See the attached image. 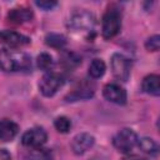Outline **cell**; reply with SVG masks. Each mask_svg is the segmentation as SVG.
<instances>
[{"label":"cell","mask_w":160,"mask_h":160,"mask_svg":"<svg viewBox=\"0 0 160 160\" xmlns=\"http://www.w3.org/2000/svg\"><path fill=\"white\" fill-rule=\"evenodd\" d=\"M31 58L24 51L15 49L0 50V69L5 72H29L31 70Z\"/></svg>","instance_id":"1"},{"label":"cell","mask_w":160,"mask_h":160,"mask_svg":"<svg viewBox=\"0 0 160 160\" xmlns=\"http://www.w3.org/2000/svg\"><path fill=\"white\" fill-rule=\"evenodd\" d=\"M54 126L55 129L61 132V134H66L69 132L70 128H71V121L69 118L66 116H58L55 120H54Z\"/></svg>","instance_id":"20"},{"label":"cell","mask_w":160,"mask_h":160,"mask_svg":"<svg viewBox=\"0 0 160 160\" xmlns=\"http://www.w3.org/2000/svg\"><path fill=\"white\" fill-rule=\"evenodd\" d=\"M62 84H64V79L61 75H59L58 72L48 71L41 76L39 81V90L44 96L51 98L58 92V90L62 86Z\"/></svg>","instance_id":"5"},{"label":"cell","mask_w":160,"mask_h":160,"mask_svg":"<svg viewBox=\"0 0 160 160\" xmlns=\"http://www.w3.org/2000/svg\"><path fill=\"white\" fill-rule=\"evenodd\" d=\"M138 146L140 148V150L148 155H156L159 146L156 144L155 140H152L151 138H141L138 140Z\"/></svg>","instance_id":"16"},{"label":"cell","mask_w":160,"mask_h":160,"mask_svg":"<svg viewBox=\"0 0 160 160\" xmlns=\"http://www.w3.org/2000/svg\"><path fill=\"white\" fill-rule=\"evenodd\" d=\"M141 89H142L144 92H146L149 95L159 96L160 95V76L156 75V74L146 75L142 79Z\"/></svg>","instance_id":"14"},{"label":"cell","mask_w":160,"mask_h":160,"mask_svg":"<svg viewBox=\"0 0 160 160\" xmlns=\"http://www.w3.org/2000/svg\"><path fill=\"white\" fill-rule=\"evenodd\" d=\"M45 44L54 49H62L66 45V38L62 34L50 32L45 36Z\"/></svg>","instance_id":"17"},{"label":"cell","mask_w":160,"mask_h":160,"mask_svg":"<svg viewBox=\"0 0 160 160\" xmlns=\"http://www.w3.org/2000/svg\"><path fill=\"white\" fill-rule=\"evenodd\" d=\"M36 65L40 70L44 71H50L54 66V59L49 52H41L38 55L36 59Z\"/></svg>","instance_id":"19"},{"label":"cell","mask_w":160,"mask_h":160,"mask_svg":"<svg viewBox=\"0 0 160 160\" xmlns=\"http://www.w3.org/2000/svg\"><path fill=\"white\" fill-rule=\"evenodd\" d=\"M48 140V134L42 128H31L26 130L21 136V144L26 148H41Z\"/></svg>","instance_id":"8"},{"label":"cell","mask_w":160,"mask_h":160,"mask_svg":"<svg viewBox=\"0 0 160 160\" xmlns=\"http://www.w3.org/2000/svg\"><path fill=\"white\" fill-rule=\"evenodd\" d=\"M110 65H111V71H112V75L115 76V79H118L120 81H128V79L130 76L131 64L126 56H124L122 54H119V52L112 54Z\"/></svg>","instance_id":"6"},{"label":"cell","mask_w":160,"mask_h":160,"mask_svg":"<svg viewBox=\"0 0 160 160\" xmlns=\"http://www.w3.org/2000/svg\"><path fill=\"white\" fill-rule=\"evenodd\" d=\"M145 48L148 51H158L160 48V36L152 35L145 41Z\"/></svg>","instance_id":"22"},{"label":"cell","mask_w":160,"mask_h":160,"mask_svg":"<svg viewBox=\"0 0 160 160\" xmlns=\"http://www.w3.org/2000/svg\"><path fill=\"white\" fill-rule=\"evenodd\" d=\"M0 42L10 48H20L30 44V38L20 34L14 30H1L0 31Z\"/></svg>","instance_id":"11"},{"label":"cell","mask_w":160,"mask_h":160,"mask_svg":"<svg viewBox=\"0 0 160 160\" xmlns=\"http://www.w3.org/2000/svg\"><path fill=\"white\" fill-rule=\"evenodd\" d=\"M32 18H34V12L28 6H18V8H14L6 15L8 21L11 22V24H16V25H20V24L31 21Z\"/></svg>","instance_id":"12"},{"label":"cell","mask_w":160,"mask_h":160,"mask_svg":"<svg viewBox=\"0 0 160 160\" xmlns=\"http://www.w3.org/2000/svg\"><path fill=\"white\" fill-rule=\"evenodd\" d=\"M102 95L108 101L118 104V105H124L126 102V99H128L126 90L121 85L115 84V82L106 84L102 88Z\"/></svg>","instance_id":"9"},{"label":"cell","mask_w":160,"mask_h":160,"mask_svg":"<svg viewBox=\"0 0 160 160\" xmlns=\"http://www.w3.org/2000/svg\"><path fill=\"white\" fill-rule=\"evenodd\" d=\"M0 160H11V155L9 154L8 150L0 149Z\"/></svg>","instance_id":"24"},{"label":"cell","mask_w":160,"mask_h":160,"mask_svg":"<svg viewBox=\"0 0 160 160\" xmlns=\"http://www.w3.org/2000/svg\"><path fill=\"white\" fill-rule=\"evenodd\" d=\"M95 144V138L89 132H80L75 135L71 140V150L75 155H82L90 150Z\"/></svg>","instance_id":"10"},{"label":"cell","mask_w":160,"mask_h":160,"mask_svg":"<svg viewBox=\"0 0 160 160\" xmlns=\"http://www.w3.org/2000/svg\"><path fill=\"white\" fill-rule=\"evenodd\" d=\"M95 84L91 80H81L79 81L74 89L65 96L66 101H78V100H86L94 96L95 94Z\"/></svg>","instance_id":"7"},{"label":"cell","mask_w":160,"mask_h":160,"mask_svg":"<svg viewBox=\"0 0 160 160\" xmlns=\"http://www.w3.org/2000/svg\"><path fill=\"white\" fill-rule=\"evenodd\" d=\"M95 25L94 14L86 10H79L74 12L68 20V28L74 31H89Z\"/></svg>","instance_id":"4"},{"label":"cell","mask_w":160,"mask_h":160,"mask_svg":"<svg viewBox=\"0 0 160 160\" xmlns=\"http://www.w3.org/2000/svg\"><path fill=\"white\" fill-rule=\"evenodd\" d=\"M121 19H122V15L118 6L110 5L106 9L101 21V34L104 39H112L120 32Z\"/></svg>","instance_id":"2"},{"label":"cell","mask_w":160,"mask_h":160,"mask_svg":"<svg viewBox=\"0 0 160 160\" xmlns=\"http://www.w3.org/2000/svg\"><path fill=\"white\" fill-rule=\"evenodd\" d=\"M35 4H36V6H39L42 10H51L52 8H55L58 5L56 1H36Z\"/></svg>","instance_id":"23"},{"label":"cell","mask_w":160,"mask_h":160,"mask_svg":"<svg viewBox=\"0 0 160 160\" xmlns=\"http://www.w3.org/2000/svg\"><path fill=\"white\" fill-rule=\"evenodd\" d=\"M122 160H148V159L141 158V156H138V155H128V156H125Z\"/></svg>","instance_id":"25"},{"label":"cell","mask_w":160,"mask_h":160,"mask_svg":"<svg viewBox=\"0 0 160 160\" xmlns=\"http://www.w3.org/2000/svg\"><path fill=\"white\" fill-rule=\"evenodd\" d=\"M81 62V59L76 55V54H74V52H66L64 56H62V64L66 66V68H75V66H78L79 64Z\"/></svg>","instance_id":"21"},{"label":"cell","mask_w":160,"mask_h":160,"mask_svg":"<svg viewBox=\"0 0 160 160\" xmlns=\"http://www.w3.org/2000/svg\"><path fill=\"white\" fill-rule=\"evenodd\" d=\"M19 132V125L10 120L2 119L0 120V140L1 141H11Z\"/></svg>","instance_id":"13"},{"label":"cell","mask_w":160,"mask_h":160,"mask_svg":"<svg viewBox=\"0 0 160 160\" xmlns=\"http://www.w3.org/2000/svg\"><path fill=\"white\" fill-rule=\"evenodd\" d=\"M138 134L132 129L124 128L114 135L112 145L120 152H130L138 145Z\"/></svg>","instance_id":"3"},{"label":"cell","mask_w":160,"mask_h":160,"mask_svg":"<svg viewBox=\"0 0 160 160\" xmlns=\"http://www.w3.org/2000/svg\"><path fill=\"white\" fill-rule=\"evenodd\" d=\"M106 65L101 59H94L89 65V75L92 79H99L105 74Z\"/></svg>","instance_id":"18"},{"label":"cell","mask_w":160,"mask_h":160,"mask_svg":"<svg viewBox=\"0 0 160 160\" xmlns=\"http://www.w3.org/2000/svg\"><path fill=\"white\" fill-rule=\"evenodd\" d=\"M26 160H54V155L50 149L45 148H34L25 155Z\"/></svg>","instance_id":"15"}]
</instances>
